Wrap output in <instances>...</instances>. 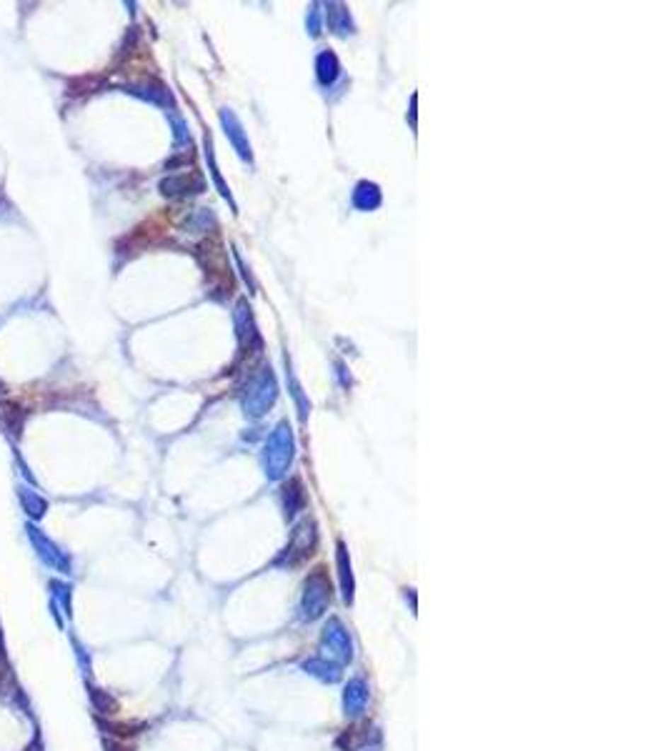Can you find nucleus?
I'll return each mask as SVG.
<instances>
[{
	"label": "nucleus",
	"instance_id": "6e6552de",
	"mask_svg": "<svg viewBox=\"0 0 668 751\" xmlns=\"http://www.w3.org/2000/svg\"><path fill=\"white\" fill-rule=\"evenodd\" d=\"M338 573H340V586H343V599L353 601V573H350V561L345 556V546L338 544Z\"/></svg>",
	"mask_w": 668,
	"mask_h": 751
},
{
	"label": "nucleus",
	"instance_id": "9b49d317",
	"mask_svg": "<svg viewBox=\"0 0 668 751\" xmlns=\"http://www.w3.org/2000/svg\"><path fill=\"white\" fill-rule=\"evenodd\" d=\"M50 614H53L55 624H58V626H60V629H63V626H65V619H63V617H60V611H58V604H55V601H50Z\"/></svg>",
	"mask_w": 668,
	"mask_h": 751
},
{
	"label": "nucleus",
	"instance_id": "7ed1b4c3",
	"mask_svg": "<svg viewBox=\"0 0 668 751\" xmlns=\"http://www.w3.org/2000/svg\"><path fill=\"white\" fill-rule=\"evenodd\" d=\"M368 696H371V692H368L366 679H361V676L350 679L348 684H345V689H343V711H345V716H348V719H358V716L366 711Z\"/></svg>",
	"mask_w": 668,
	"mask_h": 751
},
{
	"label": "nucleus",
	"instance_id": "f257e3e1",
	"mask_svg": "<svg viewBox=\"0 0 668 751\" xmlns=\"http://www.w3.org/2000/svg\"><path fill=\"white\" fill-rule=\"evenodd\" d=\"M353 638H350L348 629L343 626L338 617H330L328 624L323 626V634H321V656L333 664L343 666L353 661Z\"/></svg>",
	"mask_w": 668,
	"mask_h": 751
},
{
	"label": "nucleus",
	"instance_id": "f03ea898",
	"mask_svg": "<svg viewBox=\"0 0 668 751\" xmlns=\"http://www.w3.org/2000/svg\"><path fill=\"white\" fill-rule=\"evenodd\" d=\"M330 604V581L323 573H313L303 586L301 596V619L303 621H318Z\"/></svg>",
	"mask_w": 668,
	"mask_h": 751
},
{
	"label": "nucleus",
	"instance_id": "39448f33",
	"mask_svg": "<svg viewBox=\"0 0 668 751\" xmlns=\"http://www.w3.org/2000/svg\"><path fill=\"white\" fill-rule=\"evenodd\" d=\"M303 671L311 676H316V679L326 681V684H335V681H340V666L333 664V661L323 659V656H313V659H306L303 661Z\"/></svg>",
	"mask_w": 668,
	"mask_h": 751
},
{
	"label": "nucleus",
	"instance_id": "f8f14e48",
	"mask_svg": "<svg viewBox=\"0 0 668 751\" xmlns=\"http://www.w3.org/2000/svg\"><path fill=\"white\" fill-rule=\"evenodd\" d=\"M23 751H43V741H40V739H38V736H35V739H33V741H30V744H28V746H25V749H23Z\"/></svg>",
	"mask_w": 668,
	"mask_h": 751
},
{
	"label": "nucleus",
	"instance_id": "0eeeda50",
	"mask_svg": "<svg viewBox=\"0 0 668 751\" xmlns=\"http://www.w3.org/2000/svg\"><path fill=\"white\" fill-rule=\"evenodd\" d=\"M88 699H91L93 709L100 713L118 711V701H115V696H110L105 689H98V687H93V684H88Z\"/></svg>",
	"mask_w": 668,
	"mask_h": 751
},
{
	"label": "nucleus",
	"instance_id": "9d476101",
	"mask_svg": "<svg viewBox=\"0 0 668 751\" xmlns=\"http://www.w3.org/2000/svg\"><path fill=\"white\" fill-rule=\"evenodd\" d=\"M21 501H23V508L28 511V516H30V519H43V516H45V508H48V503H45V498H40L38 493L23 491Z\"/></svg>",
	"mask_w": 668,
	"mask_h": 751
},
{
	"label": "nucleus",
	"instance_id": "1a4fd4ad",
	"mask_svg": "<svg viewBox=\"0 0 668 751\" xmlns=\"http://www.w3.org/2000/svg\"><path fill=\"white\" fill-rule=\"evenodd\" d=\"M50 589H53V601L58 606H63V619L73 617V596H70V586L60 584V581H50Z\"/></svg>",
	"mask_w": 668,
	"mask_h": 751
},
{
	"label": "nucleus",
	"instance_id": "20e7f679",
	"mask_svg": "<svg viewBox=\"0 0 668 751\" xmlns=\"http://www.w3.org/2000/svg\"><path fill=\"white\" fill-rule=\"evenodd\" d=\"M28 531H30V541H33V546L38 549V556L43 558V561L48 563V566H53L55 571L70 573V558L65 556L63 551H60L58 546H55L53 541H48V539H45L43 534H38V531L33 529V526H30V529H28Z\"/></svg>",
	"mask_w": 668,
	"mask_h": 751
},
{
	"label": "nucleus",
	"instance_id": "423d86ee",
	"mask_svg": "<svg viewBox=\"0 0 668 751\" xmlns=\"http://www.w3.org/2000/svg\"><path fill=\"white\" fill-rule=\"evenodd\" d=\"M18 684H16V676H13V666L8 661L6 654V643H3V631H0V696L8 699L18 692Z\"/></svg>",
	"mask_w": 668,
	"mask_h": 751
}]
</instances>
